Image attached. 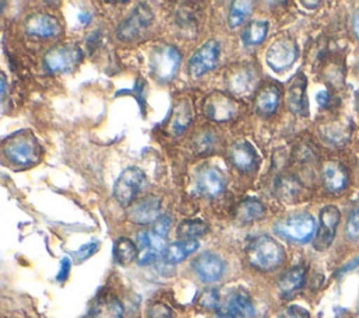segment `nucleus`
Wrapping results in <instances>:
<instances>
[{
    "mask_svg": "<svg viewBox=\"0 0 359 318\" xmlns=\"http://www.w3.org/2000/svg\"><path fill=\"white\" fill-rule=\"evenodd\" d=\"M247 259L258 270L269 272L276 269L285 259L282 245L269 235H258L247 247Z\"/></svg>",
    "mask_w": 359,
    "mask_h": 318,
    "instance_id": "nucleus-1",
    "label": "nucleus"
},
{
    "mask_svg": "<svg viewBox=\"0 0 359 318\" xmlns=\"http://www.w3.org/2000/svg\"><path fill=\"white\" fill-rule=\"evenodd\" d=\"M275 233L289 241L304 244L316 233V220L309 213H294L275 224Z\"/></svg>",
    "mask_w": 359,
    "mask_h": 318,
    "instance_id": "nucleus-2",
    "label": "nucleus"
},
{
    "mask_svg": "<svg viewBox=\"0 0 359 318\" xmlns=\"http://www.w3.org/2000/svg\"><path fill=\"white\" fill-rule=\"evenodd\" d=\"M147 185L144 172L137 167L125 168L116 178L114 185V198L122 206H129L139 192H142Z\"/></svg>",
    "mask_w": 359,
    "mask_h": 318,
    "instance_id": "nucleus-3",
    "label": "nucleus"
},
{
    "mask_svg": "<svg viewBox=\"0 0 359 318\" xmlns=\"http://www.w3.org/2000/svg\"><path fill=\"white\" fill-rule=\"evenodd\" d=\"M181 63V55L172 45H160L150 55V69L160 81L171 80Z\"/></svg>",
    "mask_w": 359,
    "mask_h": 318,
    "instance_id": "nucleus-4",
    "label": "nucleus"
},
{
    "mask_svg": "<svg viewBox=\"0 0 359 318\" xmlns=\"http://www.w3.org/2000/svg\"><path fill=\"white\" fill-rule=\"evenodd\" d=\"M217 318H254L255 310L250 294L243 289L231 290L216 308Z\"/></svg>",
    "mask_w": 359,
    "mask_h": 318,
    "instance_id": "nucleus-5",
    "label": "nucleus"
},
{
    "mask_svg": "<svg viewBox=\"0 0 359 318\" xmlns=\"http://www.w3.org/2000/svg\"><path fill=\"white\" fill-rule=\"evenodd\" d=\"M81 60V49L74 43L57 45L48 50L43 57L45 66L50 73L72 71Z\"/></svg>",
    "mask_w": 359,
    "mask_h": 318,
    "instance_id": "nucleus-6",
    "label": "nucleus"
},
{
    "mask_svg": "<svg viewBox=\"0 0 359 318\" xmlns=\"http://www.w3.org/2000/svg\"><path fill=\"white\" fill-rule=\"evenodd\" d=\"M4 154L8 161L18 165H28L36 160V143L29 133H17L4 143Z\"/></svg>",
    "mask_w": 359,
    "mask_h": 318,
    "instance_id": "nucleus-7",
    "label": "nucleus"
},
{
    "mask_svg": "<svg viewBox=\"0 0 359 318\" xmlns=\"http://www.w3.org/2000/svg\"><path fill=\"white\" fill-rule=\"evenodd\" d=\"M238 111L240 104L234 98L219 91L208 95L203 101L205 115L216 122L231 120L238 115Z\"/></svg>",
    "mask_w": 359,
    "mask_h": 318,
    "instance_id": "nucleus-8",
    "label": "nucleus"
},
{
    "mask_svg": "<svg viewBox=\"0 0 359 318\" xmlns=\"http://www.w3.org/2000/svg\"><path fill=\"white\" fill-rule=\"evenodd\" d=\"M226 84L233 95H250L257 87V70L251 64H236L226 74Z\"/></svg>",
    "mask_w": 359,
    "mask_h": 318,
    "instance_id": "nucleus-9",
    "label": "nucleus"
},
{
    "mask_svg": "<svg viewBox=\"0 0 359 318\" xmlns=\"http://www.w3.org/2000/svg\"><path fill=\"white\" fill-rule=\"evenodd\" d=\"M151 20H153V13L150 7L147 4H139L130 13V15L119 24L116 29V35L121 41H132L146 31Z\"/></svg>",
    "mask_w": 359,
    "mask_h": 318,
    "instance_id": "nucleus-10",
    "label": "nucleus"
},
{
    "mask_svg": "<svg viewBox=\"0 0 359 318\" xmlns=\"http://www.w3.org/2000/svg\"><path fill=\"white\" fill-rule=\"evenodd\" d=\"M297 57V46L290 38H279L266 50V62L275 71L286 70Z\"/></svg>",
    "mask_w": 359,
    "mask_h": 318,
    "instance_id": "nucleus-11",
    "label": "nucleus"
},
{
    "mask_svg": "<svg viewBox=\"0 0 359 318\" xmlns=\"http://www.w3.org/2000/svg\"><path fill=\"white\" fill-rule=\"evenodd\" d=\"M220 46L219 42L215 39L206 41L202 46L196 49V52L191 56L188 62V71L192 77L198 78L212 70L219 59Z\"/></svg>",
    "mask_w": 359,
    "mask_h": 318,
    "instance_id": "nucleus-12",
    "label": "nucleus"
},
{
    "mask_svg": "<svg viewBox=\"0 0 359 318\" xmlns=\"http://www.w3.org/2000/svg\"><path fill=\"white\" fill-rule=\"evenodd\" d=\"M339 219H341V213L337 206L330 205V206H325L321 209L320 224L316 231L314 241H313V245L317 251H324L331 245V242L335 237V231H337Z\"/></svg>",
    "mask_w": 359,
    "mask_h": 318,
    "instance_id": "nucleus-13",
    "label": "nucleus"
},
{
    "mask_svg": "<svg viewBox=\"0 0 359 318\" xmlns=\"http://www.w3.org/2000/svg\"><path fill=\"white\" fill-rule=\"evenodd\" d=\"M192 268L196 276L202 282L213 283L222 277L224 270V263L219 255L208 251V252H202L194 259Z\"/></svg>",
    "mask_w": 359,
    "mask_h": 318,
    "instance_id": "nucleus-14",
    "label": "nucleus"
},
{
    "mask_svg": "<svg viewBox=\"0 0 359 318\" xmlns=\"http://www.w3.org/2000/svg\"><path fill=\"white\" fill-rule=\"evenodd\" d=\"M229 154L234 167L243 172H252L259 167L258 153L248 141L234 143Z\"/></svg>",
    "mask_w": 359,
    "mask_h": 318,
    "instance_id": "nucleus-15",
    "label": "nucleus"
},
{
    "mask_svg": "<svg viewBox=\"0 0 359 318\" xmlns=\"http://www.w3.org/2000/svg\"><path fill=\"white\" fill-rule=\"evenodd\" d=\"M224 189V178L213 167H203L196 174L195 191L203 196H216Z\"/></svg>",
    "mask_w": 359,
    "mask_h": 318,
    "instance_id": "nucleus-16",
    "label": "nucleus"
},
{
    "mask_svg": "<svg viewBox=\"0 0 359 318\" xmlns=\"http://www.w3.org/2000/svg\"><path fill=\"white\" fill-rule=\"evenodd\" d=\"M25 31L38 38H50L60 34L59 21L50 14H32L25 21Z\"/></svg>",
    "mask_w": 359,
    "mask_h": 318,
    "instance_id": "nucleus-17",
    "label": "nucleus"
},
{
    "mask_svg": "<svg viewBox=\"0 0 359 318\" xmlns=\"http://www.w3.org/2000/svg\"><path fill=\"white\" fill-rule=\"evenodd\" d=\"M161 200L157 196H147L136 202L129 210V219L137 224H150L154 223L160 216Z\"/></svg>",
    "mask_w": 359,
    "mask_h": 318,
    "instance_id": "nucleus-18",
    "label": "nucleus"
},
{
    "mask_svg": "<svg viewBox=\"0 0 359 318\" xmlns=\"http://www.w3.org/2000/svg\"><path fill=\"white\" fill-rule=\"evenodd\" d=\"M199 247V242L196 240H181L177 242H171L165 245V248L161 252V258L165 263L174 265L178 262H182L187 259L191 254H194Z\"/></svg>",
    "mask_w": 359,
    "mask_h": 318,
    "instance_id": "nucleus-19",
    "label": "nucleus"
},
{
    "mask_svg": "<svg viewBox=\"0 0 359 318\" xmlns=\"http://www.w3.org/2000/svg\"><path fill=\"white\" fill-rule=\"evenodd\" d=\"M287 104L292 112L299 115H307V98H306V77L299 74L290 84L287 91Z\"/></svg>",
    "mask_w": 359,
    "mask_h": 318,
    "instance_id": "nucleus-20",
    "label": "nucleus"
},
{
    "mask_svg": "<svg viewBox=\"0 0 359 318\" xmlns=\"http://www.w3.org/2000/svg\"><path fill=\"white\" fill-rule=\"evenodd\" d=\"M323 182L327 191L338 192L346 186L348 172L339 163H327L323 168Z\"/></svg>",
    "mask_w": 359,
    "mask_h": 318,
    "instance_id": "nucleus-21",
    "label": "nucleus"
},
{
    "mask_svg": "<svg viewBox=\"0 0 359 318\" xmlns=\"http://www.w3.org/2000/svg\"><path fill=\"white\" fill-rule=\"evenodd\" d=\"M91 318H123V308L114 296H101L91 308Z\"/></svg>",
    "mask_w": 359,
    "mask_h": 318,
    "instance_id": "nucleus-22",
    "label": "nucleus"
},
{
    "mask_svg": "<svg viewBox=\"0 0 359 318\" xmlns=\"http://www.w3.org/2000/svg\"><path fill=\"white\" fill-rule=\"evenodd\" d=\"M279 97H280V91L276 85L273 84L264 85L255 97L257 111L262 115H272L278 108Z\"/></svg>",
    "mask_w": 359,
    "mask_h": 318,
    "instance_id": "nucleus-23",
    "label": "nucleus"
},
{
    "mask_svg": "<svg viewBox=\"0 0 359 318\" xmlns=\"http://www.w3.org/2000/svg\"><path fill=\"white\" fill-rule=\"evenodd\" d=\"M264 213H265V207L259 200L254 198H247L238 203L236 209V219L240 223L245 224V223H252L262 219Z\"/></svg>",
    "mask_w": 359,
    "mask_h": 318,
    "instance_id": "nucleus-24",
    "label": "nucleus"
},
{
    "mask_svg": "<svg viewBox=\"0 0 359 318\" xmlns=\"http://www.w3.org/2000/svg\"><path fill=\"white\" fill-rule=\"evenodd\" d=\"M112 255H114V259L116 263L126 266V265L132 263L139 256V248L132 240H129L126 237H121L114 244Z\"/></svg>",
    "mask_w": 359,
    "mask_h": 318,
    "instance_id": "nucleus-25",
    "label": "nucleus"
},
{
    "mask_svg": "<svg viewBox=\"0 0 359 318\" xmlns=\"http://www.w3.org/2000/svg\"><path fill=\"white\" fill-rule=\"evenodd\" d=\"M191 120H192L191 108H189V104L184 99L178 102V105L172 111V116L170 122V133H172L174 136L184 133V130L189 126Z\"/></svg>",
    "mask_w": 359,
    "mask_h": 318,
    "instance_id": "nucleus-26",
    "label": "nucleus"
},
{
    "mask_svg": "<svg viewBox=\"0 0 359 318\" xmlns=\"http://www.w3.org/2000/svg\"><path fill=\"white\" fill-rule=\"evenodd\" d=\"M306 270L303 266H294L287 270L279 280V289L283 294H292L299 290L304 283Z\"/></svg>",
    "mask_w": 359,
    "mask_h": 318,
    "instance_id": "nucleus-27",
    "label": "nucleus"
},
{
    "mask_svg": "<svg viewBox=\"0 0 359 318\" xmlns=\"http://www.w3.org/2000/svg\"><path fill=\"white\" fill-rule=\"evenodd\" d=\"M268 21L265 20H252L247 24V27L244 28L241 38L244 41V43L247 45H258L261 43L268 32Z\"/></svg>",
    "mask_w": 359,
    "mask_h": 318,
    "instance_id": "nucleus-28",
    "label": "nucleus"
},
{
    "mask_svg": "<svg viewBox=\"0 0 359 318\" xmlns=\"http://www.w3.org/2000/svg\"><path fill=\"white\" fill-rule=\"evenodd\" d=\"M208 231V224L202 220H184L177 227V235L181 240H196Z\"/></svg>",
    "mask_w": 359,
    "mask_h": 318,
    "instance_id": "nucleus-29",
    "label": "nucleus"
},
{
    "mask_svg": "<svg viewBox=\"0 0 359 318\" xmlns=\"http://www.w3.org/2000/svg\"><path fill=\"white\" fill-rule=\"evenodd\" d=\"M251 10H252V1H244V0L233 1L229 13V25L231 28L240 25L250 15Z\"/></svg>",
    "mask_w": 359,
    "mask_h": 318,
    "instance_id": "nucleus-30",
    "label": "nucleus"
},
{
    "mask_svg": "<svg viewBox=\"0 0 359 318\" xmlns=\"http://www.w3.org/2000/svg\"><path fill=\"white\" fill-rule=\"evenodd\" d=\"M171 223H172L171 216H168V214H161V216L153 223L150 233H151L153 235L158 237V238L165 240V237H167V234H168V231H170Z\"/></svg>",
    "mask_w": 359,
    "mask_h": 318,
    "instance_id": "nucleus-31",
    "label": "nucleus"
},
{
    "mask_svg": "<svg viewBox=\"0 0 359 318\" xmlns=\"http://www.w3.org/2000/svg\"><path fill=\"white\" fill-rule=\"evenodd\" d=\"M219 303H220V297H219V291H217L216 289H208V290H205V291L201 294L199 304H201V307H203V308L215 310V311H216Z\"/></svg>",
    "mask_w": 359,
    "mask_h": 318,
    "instance_id": "nucleus-32",
    "label": "nucleus"
},
{
    "mask_svg": "<svg viewBox=\"0 0 359 318\" xmlns=\"http://www.w3.org/2000/svg\"><path fill=\"white\" fill-rule=\"evenodd\" d=\"M346 235L351 240H359V207H355L346 221Z\"/></svg>",
    "mask_w": 359,
    "mask_h": 318,
    "instance_id": "nucleus-33",
    "label": "nucleus"
},
{
    "mask_svg": "<svg viewBox=\"0 0 359 318\" xmlns=\"http://www.w3.org/2000/svg\"><path fill=\"white\" fill-rule=\"evenodd\" d=\"M146 318H174V314L165 304L156 303L149 308Z\"/></svg>",
    "mask_w": 359,
    "mask_h": 318,
    "instance_id": "nucleus-34",
    "label": "nucleus"
},
{
    "mask_svg": "<svg viewBox=\"0 0 359 318\" xmlns=\"http://www.w3.org/2000/svg\"><path fill=\"white\" fill-rule=\"evenodd\" d=\"M98 249V242L97 241H91V242H87L84 245H81L77 252H76V256L79 261H84L87 259L88 256H91L95 251Z\"/></svg>",
    "mask_w": 359,
    "mask_h": 318,
    "instance_id": "nucleus-35",
    "label": "nucleus"
},
{
    "mask_svg": "<svg viewBox=\"0 0 359 318\" xmlns=\"http://www.w3.org/2000/svg\"><path fill=\"white\" fill-rule=\"evenodd\" d=\"M279 318H309V314L306 310H303L302 307L297 305H292L289 308H286Z\"/></svg>",
    "mask_w": 359,
    "mask_h": 318,
    "instance_id": "nucleus-36",
    "label": "nucleus"
},
{
    "mask_svg": "<svg viewBox=\"0 0 359 318\" xmlns=\"http://www.w3.org/2000/svg\"><path fill=\"white\" fill-rule=\"evenodd\" d=\"M69 270H70V259L65 256V258L60 261V270H59V273L56 275V280L60 282V283H63V282L67 279V276H69Z\"/></svg>",
    "mask_w": 359,
    "mask_h": 318,
    "instance_id": "nucleus-37",
    "label": "nucleus"
},
{
    "mask_svg": "<svg viewBox=\"0 0 359 318\" xmlns=\"http://www.w3.org/2000/svg\"><path fill=\"white\" fill-rule=\"evenodd\" d=\"M328 101H330V94H328L327 91H320V92L317 94V102H318L321 106H327Z\"/></svg>",
    "mask_w": 359,
    "mask_h": 318,
    "instance_id": "nucleus-38",
    "label": "nucleus"
},
{
    "mask_svg": "<svg viewBox=\"0 0 359 318\" xmlns=\"http://www.w3.org/2000/svg\"><path fill=\"white\" fill-rule=\"evenodd\" d=\"M352 25H353V32H355V35H356V36H358V39H359V10H358V11H356V14L353 15Z\"/></svg>",
    "mask_w": 359,
    "mask_h": 318,
    "instance_id": "nucleus-39",
    "label": "nucleus"
},
{
    "mask_svg": "<svg viewBox=\"0 0 359 318\" xmlns=\"http://www.w3.org/2000/svg\"><path fill=\"white\" fill-rule=\"evenodd\" d=\"M6 76L1 74V84H0V88H1V98L6 97Z\"/></svg>",
    "mask_w": 359,
    "mask_h": 318,
    "instance_id": "nucleus-40",
    "label": "nucleus"
},
{
    "mask_svg": "<svg viewBox=\"0 0 359 318\" xmlns=\"http://www.w3.org/2000/svg\"><path fill=\"white\" fill-rule=\"evenodd\" d=\"M79 20H80L83 24H87V22L90 21V14H84V13H81V14L79 15Z\"/></svg>",
    "mask_w": 359,
    "mask_h": 318,
    "instance_id": "nucleus-41",
    "label": "nucleus"
},
{
    "mask_svg": "<svg viewBox=\"0 0 359 318\" xmlns=\"http://www.w3.org/2000/svg\"><path fill=\"white\" fill-rule=\"evenodd\" d=\"M358 310H359V300H358Z\"/></svg>",
    "mask_w": 359,
    "mask_h": 318,
    "instance_id": "nucleus-42",
    "label": "nucleus"
},
{
    "mask_svg": "<svg viewBox=\"0 0 359 318\" xmlns=\"http://www.w3.org/2000/svg\"><path fill=\"white\" fill-rule=\"evenodd\" d=\"M358 71H359V64H358Z\"/></svg>",
    "mask_w": 359,
    "mask_h": 318,
    "instance_id": "nucleus-43",
    "label": "nucleus"
}]
</instances>
